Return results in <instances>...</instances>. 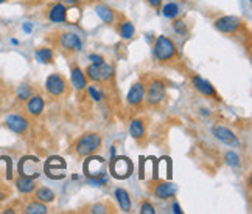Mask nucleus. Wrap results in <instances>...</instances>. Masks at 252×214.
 I'll return each mask as SVG.
<instances>
[{"label":"nucleus","instance_id":"22","mask_svg":"<svg viewBox=\"0 0 252 214\" xmlns=\"http://www.w3.org/2000/svg\"><path fill=\"white\" fill-rule=\"evenodd\" d=\"M65 161L61 159V157H50L47 161H45V166H44V169H45V174L48 177L52 179V176H53V172H56V171H60V172H64L65 171Z\"/></svg>","mask_w":252,"mask_h":214},{"label":"nucleus","instance_id":"12","mask_svg":"<svg viewBox=\"0 0 252 214\" xmlns=\"http://www.w3.org/2000/svg\"><path fill=\"white\" fill-rule=\"evenodd\" d=\"M94 9H95L96 16H98L106 25H115L119 22V19L122 17L117 11H115V9H112L109 5H106V3H96L94 6Z\"/></svg>","mask_w":252,"mask_h":214},{"label":"nucleus","instance_id":"25","mask_svg":"<svg viewBox=\"0 0 252 214\" xmlns=\"http://www.w3.org/2000/svg\"><path fill=\"white\" fill-rule=\"evenodd\" d=\"M160 8H162V14L165 16L167 19H170V21L179 17V14H181V6L176 2H168V3H165Z\"/></svg>","mask_w":252,"mask_h":214},{"label":"nucleus","instance_id":"32","mask_svg":"<svg viewBox=\"0 0 252 214\" xmlns=\"http://www.w3.org/2000/svg\"><path fill=\"white\" fill-rule=\"evenodd\" d=\"M224 161L229 164V166H232V168H237V166H240V164H241V160H240V157H238V154L232 152V151L226 152V155H224Z\"/></svg>","mask_w":252,"mask_h":214},{"label":"nucleus","instance_id":"27","mask_svg":"<svg viewBox=\"0 0 252 214\" xmlns=\"http://www.w3.org/2000/svg\"><path fill=\"white\" fill-rule=\"evenodd\" d=\"M98 67H100V80H101V82H109L115 76V69H114L112 64L103 62Z\"/></svg>","mask_w":252,"mask_h":214},{"label":"nucleus","instance_id":"8","mask_svg":"<svg viewBox=\"0 0 252 214\" xmlns=\"http://www.w3.org/2000/svg\"><path fill=\"white\" fill-rule=\"evenodd\" d=\"M58 47L60 50L64 53H78L83 50V42L78 34L70 33V31H64L58 37Z\"/></svg>","mask_w":252,"mask_h":214},{"label":"nucleus","instance_id":"40","mask_svg":"<svg viewBox=\"0 0 252 214\" xmlns=\"http://www.w3.org/2000/svg\"><path fill=\"white\" fill-rule=\"evenodd\" d=\"M8 2V0H0V5H2V3H6Z\"/></svg>","mask_w":252,"mask_h":214},{"label":"nucleus","instance_id":"26","mask_svg":"<svg viewBox=\"0 0 252 214\" xmlns=\"http://www.w3.org/2000/svg\"><path fill=\"white\" fill-rule=\"evenodd\" d=\"M24 213H27V214H45V213H48V208H47V203L34 200V202L28 203L24 210Z\"/></svg>","mask_w":252,"mask_h":214},{"label":"nucleus","instance_id":"35","mask_svg":"<svg viewBox=\"0 0 252 214\" xmlns=\"http://www.w3.org/2000/svg\"><path fill=\"white\" fill-rule=\"evenodd\" d=\"M9 196H11V191H9V188L2 187V185H0V203L5 202Z\"/></svg>","mask_w":252,"mask_h":214},{"label":"nucleus","instance_id":"17","mask_svg":"<svg viewBox=\"0 0 252 214\" xmlns=\"http://www.w3.org/2000/svg\"><path fill=\"white\" fill-rule=\"evenodd\" d=\"M48 21L53 24H64L67 19V6L63 2H56L48 9Z\"/></svg>","mask_w":252,"mask_h":214},{"label":"nucleus","instance_id":"9","mask_svg":"<svg viewBox=\"0 0 252 214\" xmlns=\"http://www.w3.org/2000/svg\"><path fill=\"white\" fill-rule=\"evenodd\" d=\"M191 84L201 95H204V96H207V98H212L215 101H221V96L218 95L215 87L212 85L210 81L204 80L201 75H191Z\"/></svg>","mask_w":252,"mask_h":214},{"label":"nucleus","instance_id":"1","mask_svg":"<svg viewBox=\"0 0 252 214\" xmlns=\"http://www.w3.org/2000/svg\"><path fill=\"white\" fill-rule=\"evenodd\" d=\"M153 53H154V57H156L160 64H171L179 59L176 44H174L171 37L165 34H160L154 39Z\"/></svg>","mask_w":252,"mask_h":214},{"label":"nucleus","instance_id":"4","mask_svg":"<svg viewBox=\"0 0 252 214\" xmlns=\"http://www.w3.org/2000/svg\"><path fill=\"white\" fill-rule=\"evenodd\" d=\"M167 96V84L162 80H151L148 84H145V103L150 107L159 106Z\"/></svg>","mask_w":252,"mask_h":214},{"label":"nucleus","instance_id":"23","mask_svg":"<svg viewBox=\"0 0 252 214\" xmlns=\"http://www.w3.org/2000/svg\"><path fill=\"white\" fill-rule=\"evenodd\" d=\"M34 57H36V61L41 64H53L55 53L50 47H39V48H36Z\"/></svg>","mask_w":252,"mask_h":214},{"label":"nucleus","instance_id":"16","mask_svg":"<svg viewBox=\"0 0 252 214\" xmlns=\"http://www.w3.org/2000/svg\"><path fill=\"white\" fill-rule=\"evenodd\" d=\"M70 81L72 85L76 92H86L87 85H89V80L86 78V73L83 72V69H80L78 65H72V70H70Z\"/></svg>","mask_w":252,"mask_h":214},{"label":"nucleus","instance_id":"39","mask_svg":"<svg viewBox=\"0 0 252 214\" xmlns=\"http://www.w3.org/2000/svg\"><path fill=\"white\" fill-rule=\"evenodd\" d=\"M173 208H174V213H178V214H181V213H182V210H181V207H179V203H174Z\"/></svg>","mask_w":252,"mask_h":214},{"label":"nucleus","instance_id":"30","mask_svg":"<svg viewBox=\"0 0 252 214\" xmlns=\"http://www.w3.org/2000/svg\"><path fill=\"white\" fill-rule=\"evenodd\" d=\"M173 30L176 31V34H179L181 37H186L187 33H189V28H187V24L184 19H173Z\"/></svg>","mask_w":252,"mask_h":214},{"label":"nucleus","instance_id":"21","mask_svg":"<svg viewBox=\"0 0 252 214\" xmlns=\"http://www.w3.org/2000/svg\"><path fill=\"white\" fill-rule=\"evenodd\" d=\"M14 185H16L17 191L21 192V194H33V191L36 189V182H34V179L22 176V174H19V177L16 179Z\"/></svg>","mask_w":252,"mask_h":214},{"label":"nucleus","instance_id":"13","mask_svg":"<svg viewBox=\"0 0 252 214\" xmlns=\"http://www.w3.org/2000/svg\"><path fill=\"white\" fill-rule=\"evenodd\" d=\"M25 109H27V113L33 116V118H37V116H41L44 109H45V100L44 96L39 95V93H33L30 98L25 101Z\"/></svg>","mask_w":252,"mask_h":214},{"label":"nucleus","instance_id":"20","mask_svg":"<svg viewBox=\"0 0 252 214\" xmlns=\"http://www.w3.org/2000/svg\"><path fill=\"white\" fill-rule=\"evenodd\" d=\"M117 24H119L117 30H119V34H120L122 39H125V41H131V39H134V36H135V27H134V24L129 21V19L120 17Z\"/></svg>","mask_w":252,"mask_h":214},{"label":"nucleus","instance_id":"34","mask_svg":"<svg viewBox=\"0 0 252 214\" xmlns=\"http://www.w3.org/2000/svg\"><path fill=\"white\" fill-rule=\"evenodd\" d=\"M89 61H91V64H95V65H100V64H103V62H106V59L101 56V54H89Z\"/></svg>","mask_w":252,"mask_h":214},{"label":"nucleus","instance_id":"37","mask_svg":"<svg viewBox=\"0 0 252 214\" xmlns=\"http://www.w3.org/2000/svg\"><path fill=\"white\" fill-rule=\"evenodd\" d=\"M147 3L154 8V9H158V11H160V6L163 5V0H147Z\"/></svg>","mask_w":252,"mask_h":214},{"label":"nucleus","instance_id":"2","mask_svg":"<svg viewBox=\"0 0 252 214\" xmlns=\"http://www.w3.org/2000/svg\"><path fill=\"white\" fill-rule=\"evenodd\" d=\"M104 168H106V160L100 155H87V160H84L83 171L84 176L89 179L91 183L95 185H104Z\"/></svg>","mask_w":252,"mask_h":214},{"label":"nucleus","instance_id":"6","mask_svg":"<svg viewBox=\"0 0 252 214\" xmlns=\"http://www.w3.org/2000/svg\"><path fill=\"white\" fill-rule=\"evenodd\" d=\"M213 27L222 34H238L241 30H245L246 25L243 19H240L238 16H221L213 21Z\"/></svg>","mask_w":252,"mask_h":214},{"label":"nucleus","instance_id":"19","mask_svg":"<svg viewBox=\"0 0 252 214\" xmlns=\"http://www.w3.org/2000/svg\"><path fill=\"white\" fill-rule=\"evenodd\" d=\"M114 197L119 203V208L125 213H129L132 210V202H131V196L129 192L125 188H117L114 191Z\"/></svg>","mask_w":252,"mask_h":214},{"label":"nucleus","instance_id":"41","mask_svg":"<svg viewBox=\"0 0 252 214\" xmlns=\"http://www.w3.org/2000/svg\"><path fill=\"white\" fill-rule=\"evenodd\" d=\"M249 2H251V0H249Z\"/></svg>","mask_w":252,"mask_h":214},{"label":"nucleus","instance_id":"24","mask_svg":"<svg viewBox=\"0 0 252 214\" xmlns=\"http://www.w3.org/2000/svg\"><path fill=\"white\" fill-rule=\"evenodd\" d=\"M34 194V200H39L42 203H52L55 200V192L50 189V188H47V187H41V188H36L33 191Z\"/></svg>","mask_w":252,"mask_h":214},{"label":"nucleus","instance_id":"33","mask_svg":"<svg viewBox=\"0 0 252 214\" xmlns=\"http://www.w3.org/2000/svg\"><path fill=\"white\" fill-rule=\"evenodd\" d=\"M140 213L142 214H156V210H154V207L148 200H145V202H142V205H140Z\"/></svg>","mask_w":252,"mask_h":214},{"label":"nucleus","instance_id":"31","mask_svg":"<svg viewBox=\"0 0 252 214\" xmlns=\"http://www.w3.org/2000/svg\"><path fill=\"white\" fill-rule=\"evenodd\" d=\"M86 92L89 93V96H91V98H92L95 103H100V101L104 98V95H103V92L98 89V85H87Z\"/></svg>","mask_w":252,"mask_h":214},{"label":"nucleus","instance_id":"14","mask_svg":"<svg viewBox=\"0 0 252 214\" xmlns=\"http://www.w3.org/2000/svg\"><path fill=\"white\" fill-rule=\"evenodd\" d=\"M143 100H145V82L137 81L131 85L128 95H126V103L131 107H139L143 104Z\"/></svg>","mask_w":252,"mask_h":214},{"label":"nucleus","instance_id":"29","mask_svg":"<svg viewBox=\"0 0 252 214\" xmlns=\"http://www.w3.org/2000/svg\"><path fill=\"white\" fill-rule=\"evenodd\" d=\"M84 73H86V78L89 81H92V82H101V80H100V67L98 65L89 64V65L86 67Z\"/></svg>","mask_w":252,"mask_h":214},{"label":"nucleus","instance_id":"3","mask_svg":"<svg viewBox=\"0 0 252 214\" xmlns=\"http://www.w3.org/2000/svg\"><path fill=\"white\" fill-rule=\"evenodd\" d=\"M101 144H103V138L100 134L87 132L75 143V152L76 155H80V157H87V155L98 152L101 149Z\"/></svg>","mask_w":252,"mask_h":214},{"label":"nucleus","instance_id":"18","mask_svg":"<svg viewBox=\"0 0 252 214\" xmlns=\"http://www.w3.org/2000/svg\"><path fill=\"white\" fill-rule=\"evenodd\" d=\"M129 135L137 143H142L145 138H147V126H145V121L140 118L132 120L129 123Z\"/></svg>","mask_w":252,"mask_h":214},{"label":"nucleus","instance_id":"5","mask_svg":"<svg viewBox=\"0 0 252 214\" xmlns=\"http://www.w3.org/2000/svg\"><path fill=\"white\" fill-rule=\"evenodd\" d=\"M109 172L114 179L126 180L132 176L134 164L128 157H125V155H112V159L109 161Z\"/></svg>","mask_w":252,"mask_h":214},{"label":"nucleus","instance_id":"38","mask_svg":"<svg viewBox=\"0 0 252 214\" xmlns=\"http://www.w3.org/2000/svg\"><path fill=\"white\" fill-rule=\"evenodd\" d=\"M64 5H70V6H76L78 3H81V0H61Z\"/></svg>","mask_w":252,"mask_h":214},{"label":"nucleus","instance_id":"28","mask_svg":"<svg viewBox=\"0 0 252 214\" xmlns=\"http://www.w3.org/2000/svg\"><path fill=\"white\" fill-rule=\"evenodd\" d=\"M33 93H34L33 87L30 84H25L24 82V84H19L17 85V89H16V98L19 101H27Z\"/></svg>","mask_w":252,"mask_h":214},{"label":"nucleus","instance_id":"10","mask_svg":"<svg viewBox=\"0 0 252 214\" xmlns=\"http://www.w3.org/2000/svg\"><path fill=\"white\" fill-rule=\"evenodd\" d=\"M5 126L13 134L24 135V134H27L28 128H30V120L21 113H11L5 118Z\"/></svg>","mask_w":252,"mask_h":214},{"label":"nucleus","instance_id":"15","mask_svg":"<svg viewBox=\"0 0 252 214\" xmlns=\"http://www.w3.org/2000/svg\"><path fill=\"white\" fill-rule=\"evenodd\" d=\"M176 185H173L171 182H159L154 185V188H153V194H154V197L159 199V200H168L171 197L176 196Z\"/></svg>","mask_w":252,"mask_h":214},{"label":"nucleus","instance_id":"36","mask_svg":"<svg viewBox=\"0 0 252 214\" xmlns=\"http://www.w3.org/2000/svg\"><path fill=\"white\" fill-rule=\"evenodd\" d=\"M92 213H96V214H100V213H108V210H106V205H103V203H95V205H92Z\"/></svg>","mask_w":252,"mask_h":214},{"label":"nucleus","instance_id":"11","mask_svg":"<svg viewBox=\"0 0 252 214\" xmlns=\"http://www.w3.org/2000/svg\"><path fill=\"white\" fill-rule=\"evenodd\" d=\"M212 134H213V137H215L217 140H220L221 143H224L227 146H238L237 135L232 132L229 128H226V126L215 124L212 128Z\"/></svg>","mask_w":252,"mask_h":214},{"label":"nucleus","instance_id":"7","mask_svg":"<svg viewBox=\"0 0 252 214\" xmlns=\"http://www.w3.org/2000/svg\"><path fill=\"white\" fill-rule=\"evenodd\" d=\"M67 89H69V85H67L65 78L61 73H52L47 76L45 90L48 95L53 96V98H61V96H64L67 93Z\"/></svg>","mask_w":252,"mask_h":214}]
</instances>
